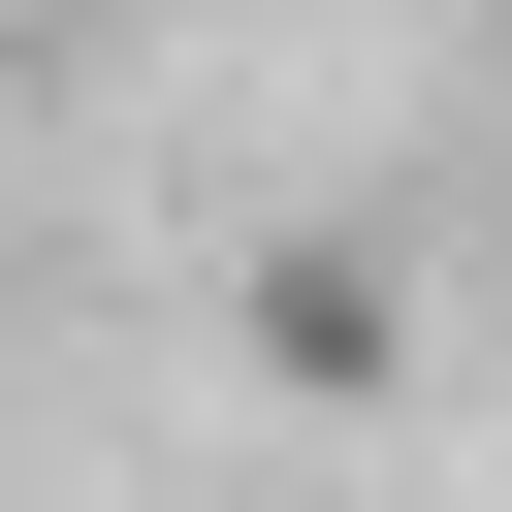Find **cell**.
Returning a JSON list of instances; mask_svg holds the SVG:
<instances>
[{
    "instance_id": "6da1fadb",
    "label": "cell",
    "mask_w": 512,
    "mask_h": 512,
    "mask_svg": "<svg viewBox=\"0 0 512 512\" xmlns=\"http://www.w3.org/2000/svg\"><path fill=\"white\" fill-rule=\"evenodd\" d=\"M0 32H32V0H0Z\"/></svg>"
}]
</instances>
